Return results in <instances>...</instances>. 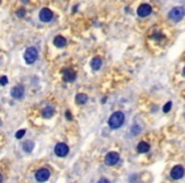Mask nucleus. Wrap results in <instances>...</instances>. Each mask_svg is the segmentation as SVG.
<instances>
[{
    "label": "nucleus",
    "mask_w": 185,
    "mask_h": 183,
    "mask_svg": "<svg viewBox=\"0 0 185 183\" xmlns=\"http://www.w3.org/2000/svg\"><path fill=\"white\" fill-rule=\"evenodd\" d=\"M124 120H126L124 113L121 112V111H117V112H114L109 117V120H108V125H109L110 128L115 130V128H119L123 123H124Z\"/></svg>",
    "instance_id": "1"
},
{
    "label": "nucleus",
    "mask_w": 185,
    "mask_h": 183,
    "mask_svg": "<svg viewBox=\"0 0 185 183\" xmlns=\"http://www.w3.org/2000/svg\"><path fill=\"white\" fill-rule=\"evenodd\" d=\"M185 17V9L181 6H175L172 8L169 13V18L171 19L172 22H179Z\"/></svg>",
    "instance_id": "2"
},
{
    "label": "nucleus",
    "mask_w": 185,
    "mask_h": 183,
    "mask_svg": "<svg viewBox=\"0 0 185 183\" xmlns=\"http://www.w3.org/2000/svg\"><path fill=\"white\" fill-rule=\"evenodd\" d=\"M38 59V51L36 47H28L24 52V61L27 64H33Z\"/></svg>",
    "instance_id": "3"
},
{
    "label": "nucleus",
    "mask_w": 185,
    "mask_h": 183,
    "mask_svg": "<svg viewBox=\"0 0 185 183\" xmlns=\"http://www.w3.org/2000/svg\"><path fill=\"white\" fill-rule=\"evenodd\" d=\"M119 154L115 151H109L105 156V164L107 165H115L119 162Z\"/></svg>",
    "instance_id": "4"
},
{
    "label": "nucleus",
    "mask_w": 185,
    "mask_h": 183,
    "mask_svg": "<svg viewBox=\"0 0 185 183\" xmlns=\"http://www.w3.org/2000/svg\"><path fill=\"white\" fill-rule=\"evenodd\" d=\"M49 175H51V173L47 168H41L36 172V179L38 182H46L49 178Z\"/></svg>",
    "instance_id": "5"
},
{
    "label": "nucleus",
    "mask_w": 185,
    "mask_h": 183,
    "mask_svg": "<svg viewBox=\"0 0 185 183\" xmlns=\"http://www.w3.org/2000/svg\"><path fill=\"white\" fill-rule=\"evenodd\" d=\"M55 152H56L57 156L64 158V156H66L68 154V146L65 143H59L55 148Z\"/></svg>",
    "instance_id": "6"
},
{
    "label": "nucleus",
    "mask_w": 185,
    "mask_h": 183,
    "mask_svg": "<svg viewBox=\"0 0 185 183\" xmlns=\"http://www.w3.org/2000/svg\"><path fill=\"white\" fill-rule=\"evenodd\" d=\"M151 11H152L151 5H148V4H142V5H140V8L137 9V14H138V17H141V18H146L151 14Z\"/></svg>",
    "instance_id": "7"
},
{
    "label": "nucleus",
    "mask_w": 185,
    "mask_h": 183,
    "mask_svg": "<svg viewBox=\"0 0 185 183\" xmlns=\"http://www.w3.org/2000/svg\"><path fill=\"white\" fill-rule=\"evenodd\" d=\"M10 95H11V97H13L14 99H20V98H23V95H24V87L20 85V84L15 85L13 89L10 90Z\"/></svg>",
    "instance_id": "8"
},
{
    "label": "nucleus",
    "mask_w": 185,
    "mask_h": 183,
    "mask_svg": "<svg viewBox=\"0 0 185 183\" xmlns=\"http://www.w3.org/2000/svg\"><path fill=\"white\" fill-rule=\"evenodd\" d=\"M184 168L181 165H175L171 169V178L172 179H180L184 177Z\"/></svg>",
    "instance_id": "9"
},
{
    "label": "nucleus",
    "mask_w": 185,
    "mask_h": 183,
    "mask_svg": "<svg viewBox=\"0 0 185 183\" xmlns=\"http://www.w3.org/2000/svg\"><path fill=\"white\" fill-rule=\"evenodd\" d=\"M53 17V14H52V11L48 9V8H43L41 11H40V19L42 22H44V23H47L49 22L52 19Z\"/></svg>",
    "instance_id": "10"
},
{
    "label": "nucleus",
    "mask_w": 185,
    "mask_h": 183,
    "mask_svg": "<svg viewBox=\"0 0 185 183\" xmlns=\"http://www.w3.org/2000/svg\"><path fill=\"white\" fill-rule=\"evenodd\" d=\"M62 75H64L65 82H67V83L74 82L75 78H76L75 71L74 70H70V69H65V70H62Z\"/></svg>",
    "instance_id": "11"
},
{
    "label": "nucleus",
    "mask_w": 185,
    "mask_h": 183,
    "mask_svg": "<svg viewBox=\"0 0 185 183\" xmlns=\"http://www.w3.org/2000/svg\"><path fill=\"white\" fill-rule=\"evenodd\" d=\"M53 113H55V108H53V107H51V106H47V107H44V108L42 109V116H43L44 118L52 117Z\"/></svg>",
    "instance_id": "12"
},
{
    "label": "nucleus",
    "mask_w": 185,
    "mask_h": 183,
    "mask_svg": "<svg viewBox=\"0 0 185 183\" xmlns=\"http://www.w3.org/2000/svg\"><path fill=\"white\" fill-rule=\"evenodd\" d=\"M53 43H55L56 47L62 48L64 46H66V40H65L62 36H56V37H55V40H53Z\"/></svg>",
    "instance_id": "13"
},
{
    "label": "nucleus",
    "mask_w": 185,
    "mask_h": 183,
    "mask_svg": "<svg viewBox=\"0 0 185 183\" xmlns=\"http://www.w3.org/2000/svg\"><path fill=\"white\" fill-rule=\"evenodd\" d=\"M102 64H103V61L100 57H94V59L91 60V69L92 70H99L100 67H102Z\"/></svg>",
    "instance_id": "14"
},
{
    "label": "nucleus",
    "mask_w": 185,
    "mask_h": 183,
    "mask_svg": "<svg viewBox=\"0 0 185 183\" xmlns=\"http://www.w3.org/2000/svg\"><path fill=\"white\" fill-rule=\"evenodd\" d=\"M137 150H138V152H142V154H143V152H147L150 150V144L145 143V141H141L137 146Z\"/></svg>",
    "instance_id": "15"
},
{
    "label": "nucleus",
    "mask_w": 185,
    "mask_h": 183,
    "mask_svg": "<svg viewBox=\"0 0 185 183\" xmlns=\"http://www.w3.org/2000/svg\"><path fill=\"white\" fill-rule=\"evenodd\" d=\"M75 101H76V103H78V104H85V103L88 102V95L84 94V93H80V94L76 95Z\"/></svg>",
    "instance_id": "16"
},
{
    "label": "nucleus",
    "mask_w": 185,
    "mask_h": 183,
    "mask_svg": "<svg viewBox=\"0 0 185 183\" xmlns=\"http://www.w3.org/2000/svg\"><path fill=\"white\" fill-rule=\"evenodd\" d=\"M23 150H24L25 152H32V150H33V148H34V144H33V141H24L23 143Z\"/></svg>",
    "instance_id": "17"
},
{
    "label": "nucleus",
    "mask_w": 185,
    "mask_h": 183,
    "mask_svg": "<svg viewBox=\"0 0 185 183\" xmlns=\"http://www.w3.org/2000/svg\"><path fill=\"white\" fill-rule=\"evenodd\" d=\"M131 132H132V135H138V133L141 132V127L140 126H137V125H134V126H132V128H131Z\"/></svg>",
    "instance_id": "18"
},
{
    "label": "nucleus",
    "mask_w": 185,
    "mask_h": 183,
    "mask_svg": "<svg viewBox=\"0 0 185 183\" xmlns=\"http://www.w3.org/2000/svg\"><path fill=\"white\" fill-rule=\"evenodd\" d=\"M171 107H172V103H171V102H167L166 104L164 106V113H167L171 109Z\"/></svg>",
    "instance_id": "19"
},
{
    "label": "nucleus",
    "mask_w": 185,
    "mask_h": 183,
    "mask_svg": "<svg viewBox=\"0 0 185 183\" xmlns=\"http://www.w3.org/2000/svg\"><path fill=\"white\" fill-rule=\"evenodd\" d=\"M24 135H25V130H19V131L15 133V137H17V139H22Z\"/></svg>",
    "instance_id": "20"
},
{
    "label": "nucleus",
    "mask_w": 185,
    "mask_h": 183,
    "mask_svg": "<svg viewBox=\"0 0 185 183\" xmlns=\"http://www.w3.org/2000/svg\"><path fill=\"white\" fill-rule=\"evenodd\" d=\"M8 84V78L6 76H1L0 78V85H6Z\"/></svg>",
    "instance_id": "21"
},
{
    "label": "nucleus",
    "mask_w": 185,
    "mask_h": 183,
    "mask_svg": "<svg viewBox=\"0 0 185 183\" xmlns=\"http://www.w3.org/2000/svg\"><path fill=\"white\" fill-rule=\"evenodd\" d=\"M17 15L19 18H23L25 15V10L24 9H20V10H18V13H17Z\"/></svg>",
    "instance_id": "22"
},
{
    "label": "nucleus",
    "mask_w": 185,
    "mask_h": 183,
    "mask_svg": "<svg viewBox=\"0 0 185 183\" xmlns=\"http://www.w3.org/2000/svg\"><path fill=\"white\" fill-rule=\"evenodd\" d=\"M98 183H112V182L109 181V179H107V178H102V179H100V181H99Z\"/></svg>",
    "instance_id": "23"
},
{
    "label": "nucleus",
    "mask_w": 185,
    "mask_h": 183,
    "mask_svg": "<svg viewBox=\"0 0 185 183\" xmlns=\"http://www.w3.org/2000/svg\"><path fill=\"white\" fill-rule=\"evenodd\" d=\"M66 118H67V120H72V116H71V113L68 112V111L66 112Z\"/></svg>",
    "instance_id": "24"
},
{
    "label": "nucleus",
    "mask_w": 185,
    "mask_h": 183,
    "mask_svg": "<svg viewBox=\"0 0 185 183\" xmlns=\"http://www.w3.org/2000/svg\"><path fill=\"white\" fill-rule=\"evenodd\" d=\"M0 183H3V175H1V173H0Z\"/></svg>",
    "instance_id": "25"
},
{
    "label": "nucleus",
    "mask_w": 185,
    "mask_h": 183,
    "mask_svg": "<svg viewBox=\"0 0 185 183\" xmlns=\"http://www.w3.org/2000/svg\"><path fill=\"white\" fill-rule=\"evenodd\" d=\"M183 74L185 75V67H184V70H183Z\"/></svg>",
    "instance_id": "26"
}]
</instances>
